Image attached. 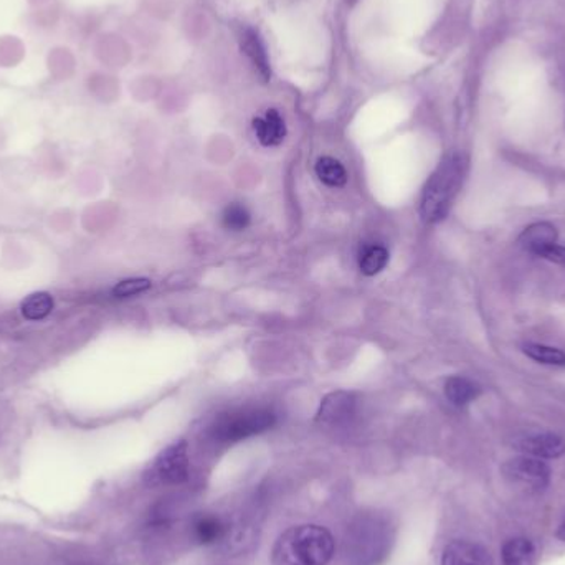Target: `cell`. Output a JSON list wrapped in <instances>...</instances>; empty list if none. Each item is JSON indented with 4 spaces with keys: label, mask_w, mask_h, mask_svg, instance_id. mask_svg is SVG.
Masks as SVG:
<instances>
[{
    "label": "cell",
    "mask_w": 565,
    "mask_h": 565,
    "mask_svg": "<svg viewBox=\"0 0 565 565\" xmlns=\"http://www.w3.org/2000/svg\"><path fill=\"white\" fill-rule=\"evenodd\" d=\"M334 556V537L316 524L289 527L271 551L274 565H328Z\"/></svg>",
    "instance_id": "1"
},
{
    "label": "cell",
    "mask_w": 565,
    "mask_h": 565,
    "mask_svg": "<svg viewBox=\"0 0 565 565\" xmlns=\"http://www.w3.org/2000/svg\"><path fill=\"white\" fill-rule=\"evenodd\" d=\"M467 172L468 158L463 152L445 156L422 192L420 215L425 224H438L447 217Z\"/></svg>",
    "instance_id": "2"
},
{
    "label": "cell",
    "mask_w": 565,
    "mask_h": 565,
    "mask_svg": "<svg viewBox=\"0 0 565 565\" xmlns=\"http://www.w3.org/2000/svg\"><path fill=\"white\" fill-rule=\"evenodd\" d=\"M394 526L382 514H361L345 531L344 556L351 565H379L391 553Z\"/></svg>",
    "instance_id": "3"
},
{
    "label": "cell",
    "mask_w": 565,
    "mask_h": 565,
    "mask_svg": "<svg viewBox=\"0 0 565 565\" xmlns=\"http://www.w3.org/2000/svg\"><path fill=\"white\" fill-rule=\"evenodd\" d=\"M277 424L274 412L267 408H245L221 415L211 427V437L218 444H237L270 430Z\"/></svg>",
    "instance_id": "4"
},
{
    "label": "cell",
    "mask_w": 565,
    "mask_h": 565,
    "mask_svg": "<svg viewBox=\"0 0 565 565\" xmlns=\"http://www.w3.org/2000/svg\"><path fill=\"white\" fill-rule=\"evenodd\" d=\"M189 478L188 444L178 441L166 448L151 467L148 480L151 484H182Z\"/></svg>",
    "instance_id": "5"
},
{
    "label": "cell",
    "mask_w": 565,
    "mask_h": 565,
    "mask_svg": "<svg viewBox=\"0 0 565 565\" xmlns=\"http://www.w3.org/2000/svg\"><path fill=\"white\" fill-rule=\"evenodd\" d=\"M504 473L514 483L523 484L534 491L544 490L551 483L550 465L541 458L530 457V455L508 461L504 465Z\"/></svg>",
    "instance_id": "6"
},
{
    "label": "cell",
    "mask_w": 565,
    "mask_h": 565,
    "mask_svg": "<svg viewBox=\"0 0 565 565\" xmlns=\"http://www.w3.org/2000/svg\"><path fill=\"white\" fill-rule=\"evenodd\" d=\"M237 36L238 43H241L242 52H244L245 55H247V58L250 60L252 66H254L257 75L260 76L265 83L270 82V56H268L267 49H265V43L262 42L257 30L252 29V26L248 25H242L241 29H238Z\"/></svg>",
    "instance_id": "7"
},
{
    "label": "cell",
    "mask_w": 565,
    "mask_h": 565,
    "mask_svg": "<svg viewBox=\"0 0 565 565\" xmlns=\"http://www.w3.org/2000/svg\"><path fill=\"white\" fill-rule=\"evenodd\" d=\"M518 450L541 460H554L565 454V441L556 434H534L516 441Z\"/></svg>",
    "instance_id": "8"
},
{
    "label": "cell",
    "mask_w": 565,
    "mask_h": 565,
    "mask_svg": "<svg viewBox=\"0 0 565 565\" xmlns=\"http://www.w3.org/2000/svg\"><path fill=\"white\" fill-rule=\"evenodd\" d=\"M441 565H493L483 547L468 541H454L445 547Z\"/></svg>",
    "instance_id": "9"
},
{
    "label": "cell",
    "mask_w": 565,
    "mask_h": 565,
    "mask_svg": "<svg viewBox=\"0 0 565 565\" xmlns=\"http://www.w3.org/2000/svg\"><path fill=\"white\" fill-rule=\"evenodd\" d=\"M557 244V228L550 222H536L521 234L520 245L530 254L541 257L547 248Z\"/></svg>",
    "instance_id": "10"
},
{
    "label": "cell",
    "mask_w": 565,
    "mask_h": 565,
    "mask_svg": "<svg viewBox=\"0 0 565 565\" xmlns=\"http://www.w3.org/2000/svg\"><path fill=\"white\" fill-rule=\"evenodd\" d=\"M354 395L348 392H335L322 401L318 418L324 424H342L354 414Z\"/></svg>",
    "instance_id": "11"
},
{
    "label": "cell",
    "mask_w": 565,
    "mask_h": 565,
    "mask_svg": "<svg viewBox=\"0 0 565 565\" xmlns=\"http://www.w3.org/2000/svg\"><path fill=\"white\" fill-rule=\"evenodd\" d=\"M255 135L267 148L280 146L286 138V125L277 109H268L265 116L254 119Z\"/></svg>",
    "instance_id": "12"
},
{
    "label": "cell",
    "mask_w": 565,
    "mask_h": 565,
    "mask_svg": "<svg viewBox=\"0 0 565 565\" xmlns=\"http://www.w3.org/2000/svg\"><path fill=\"white\" fill-rule=\"evenodd\" d=\"M195 541L204 546L221 543L227 534V524L214 514H202L192 524Z\"/></svg>",
    "instance_id": "13"
},
{
    "label": "cell",
    "mask_w": 565,
    "mask_h": 565,
    "mask_svg": "<svg viewBox=\"0 0 565 565\" xmlns=\"http://www.w3.org/2000/svg\"><path fill=\"white\" fill-rule=\"evenodd\" d=\"M503 565H536V544L526 537H514L503 546Z\"/></svg>",
    "instance_id": "14"
},
{
    "label": "cell",
    "mask_w": 565,
    "mask_h": 565,
    "mask_svg": "<svg viewBox=\"0 0 565 565\" xmlns=\"http://www.w3.org/2000/svg\"><path fill=\"white\" fill-rule=\"evenodd\" d=\"M481 394V388L478 387L470 379L465 377H450L445 384V395L451 404L457 407H465L477 401L478 395Z\"/></svg>",
    "instance_id": "15"
},
{
    "label": "cell",
    "mask_w": 565,
    "mask_h": 565,
    "mask_svg": "<svg viewBox=\"0 0 565 565\" xmlns=\"http://www.w3.org/2000/svg\"><path fill=\"white\" fill-rule=\"evenodd\" d=\"M316 175L328 188H342L348 182V172L341 162L332 158H321L316 164Z\"/></svg>",
    "instance_id": "16"
},
{
    "label": "cell",
    "mask_w": 565,
    "mask_h": 565,
    "mask_svg": "<svg viewBox=\"0 0 565 565\" xmlns=\"http://www.w3.org/2000/svg\"><path fill=\"white\" fill-rule=\"evenodd\" d=\"M53 309V299L49 292H35V295H30L25 301L22 302V312L26 319H32V321H36V319H43L45 316H49Z\"/></svg>",
    "instance_id": "17"
},
{
    "label": "cell",
    "mask_w": 565,
    "mask_h": 565,
    "mask_svg": "<svg viewBox=\"0 0 565 565\" xmlns=\"http://www.w3.org/2000/svg\"><path fill=\"white\" fill-rule=\"evenodd\" d=\"M524 354L533 361L540 362V364L546 365H565V352L561 349L551 348V345L544 344H530L524 345Z\"/></svg>",
    "instance_id": "18"
},
{
    "label": "cell",
    "mask_w": 565,
    "mask_h": 565,
    "mask_svg": "<svg viewBox=\"0 0 565 565\" xmlns=\"http://www.w3.org/2000/svg\"><path fill=\"white\" fill-rule=\"evenodd\" d=\"M388 262V252L384 247H371L362 254L361 271L367 277L381 274Z\"/></svg>",
    "instance_id": "19"
},
{
    "label": "cell",
    "mask_w": 565,
    "mask_h": 565,
    "mask_svg": "<svg viewBox=\"0 0 565 565\" xmlns=\"http://www.w3.org/2000/svg\"><path fill=\"white\" fill-rule=\"evenodd\" d=\"M222 224L227 231L242 232L250 225V214L241 204H231L222 214Z\"/></svg>",
    "instance_id": "20"
},
{
    "label": "cell",
    "mask_w": 565,
    "mask_h": 565,
    "mask_svg": "<svg viewBox=\"0 0 565 565\" xmlns=\"http://www.w3.org/2000/svg\"><path fill=\"white\" fill-rule=\"evenodd\" d=\"M151 288V281L146 280V278H132V280H126L118 282L113 292L118 298H128V296L139 295V292H145L146 289Z\"/></svg>",
    "instance_id": "21"
},
{
    "label": "cell",
    "mask_w": 565,
    "mask_h": 565,
    "mask_svg": "<svg viewBox=\"0 0 565 565\" xmlns=\"http://www.w3.org/2000/svg\"><path fill=\"white\" fill-rule=\"evenodd\" d=\"M541 258L544 260L554 262V264L564 265L565 267V247H561V245H554V247L547 248Z\"/></svg>",
    "instance_id": "22"
},
{
    "label": "cell",
    "mask_w": 565,
    "mask_h": 565,
    "mask_svg": "<svg viewBox=\"0 0 565 565\" xmlns=\"http://www.w3.org/2000/svg\"><path fill=\"white\" fill-rule=\"evenodd\" d=\"M557 537L565 543V520L561 523L559 530H557Z\"/></svg>",
    "instance_id": "23"
},
{
    "label": "cell",
    "mask_w": 565,
    "mask_h": 565,
    "mask_svg": "<svg viewBox=\"0 0 565 565\" xmlns=\"http://www.w3.org/2000/svg\"><path fill=\"white\" fill-rule=\"evenodd\" d=\"M73 565H92V564H88V563H76V564H73Z\"/></svg>",
    "instance_id": "24"
}]
</instances>
